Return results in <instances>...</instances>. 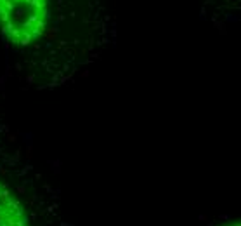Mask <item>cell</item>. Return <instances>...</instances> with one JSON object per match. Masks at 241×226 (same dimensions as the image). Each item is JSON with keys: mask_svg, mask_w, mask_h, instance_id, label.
<instances>
[{"mask_svg": "<svg viewBox=\"0 0 241 226\" xmlns=\"http://www.w3.org/2000/svg\"><path fill=\"white\" fill-rule=\"evenodd\" d=\"M0 226H30L23 205L0 184Z\"/></svg>", "mask_w": 241, "mask_h": 226, "instance_id": "7a4b0ae2", "label": "cell"}, {"mask_svg": "<svg viewBox=\"0 0 241 226\" xmlns=\"http://www.w3.org/2000/svg\"><path fill=\"white\" fill-rule=\"evenodd\" d=\"M229 226H239V224H229Z\"/></svg>", "mask_w": 241, "mask_h": 226, "instance_id": "3957f363", "label": "cell"}, {"mask_svg": "<svg viewBox=\"0 0 241 226\" xmlns=\"http://www.w3.org/2000/svg\"><path fill=\"white\" fill-rule=\"evenodd\" d=\"M47 18V0H0V28L16 43L40 37Z\"/></svg>", "mask_w": 241, "mask_h": 226, "instance_id": "6da1fadb", "label": "cell"}]
</instances>
